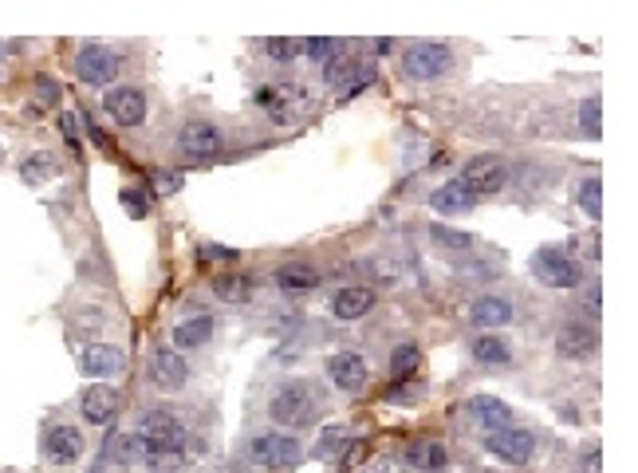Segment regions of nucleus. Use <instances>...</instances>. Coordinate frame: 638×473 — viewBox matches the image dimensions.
Here are the masks:
<instances>
[{
  "instance_id": "f257e3e1",
  "label": "nucleus",
  "mask_w": 638,
  "mask_h": 473,
  "mask_svg": "<svg viewBox=\"0 0 638 473\" xmlns=\"http://www.w3.org/2000/svg\"><path fill=\"white\" fill-rule=\"evenodd\" d=\"M319 414H323V395H319L316 383H308V379H288L268 399V418L276 426H284V430L312 426Z\"/></svg>"
},
{
  "instance_id": "f03ea898",
  "label": "nucleus",
  "mask_w": 638,
  "mask_h": 473,
  "mask_svg": "<svg viewBox=\"0 0 638 473\" xmlns=\"http://www.w3.org/2000/svg\"><path fill=\"white\" fill-rule=\"evenodd\" d=\"M138 434H142V442L150 446V454L186 450V438H190L186 422H182L174 410H166V406H154V410H146V414L138 418Z\"/></svg>"
},
{
  "instance_id": "7ed1b4c3",
  "label": "nucleus",
  "mask_w": 638,
  "mask_h": 473,
  "mask_svg": "<svg viewBox=\"0 0 638 473\" xmlns=\"http://www.w3.org/2000/svg\"><path fill=\"white\" fill-rule=\"evenodd\" d=\"M505 182H509V166H505L501 154H477V158H469L465 170H461V186H465L477 202L501 194Z\"/></svg>"
},
{
  "instance_id": "20e7f679",
  "label": "nucleus",
  "mask_w": 638,
  "mask_h": 473,
  "mask_svg": "<svg viewBox=\"0 0 638 473\" xmlns=\"http://www.w3.org/2000/svg\"><path fill=\"white\" fill-rule=\"evenodd\" d=\"M532 276L548 288H560V292L583 284V269H579L575 257H568V249H536L532 253Z\"/></svg>"
},
{
  "instance_id": "39448f33",
  "label": "nucleus",
  "mask_w": 638,
  "mask_h": 473,
  "mask_svg": "<svg viewBox=\"0 0 638 473\" xmlns=\"http://www.w3.org/2000/svg\"><path fill=\"white\" fill-rule=\"evenodd\" d=\"M245 454L264 470H292V466H300L304 446L292 434H256L253 442L245 446Z\"/></svg>"
},
{
  "instance_id": "423d86ee",
  "label": "nucleus",
  "mask_w": 638,
  "mask_h": 473,
  "mask_svg": "<svg viewBox=\"0 0 638 473\" xmlns=\"http://www.w3.org/2000/svg\"><path fill=\"white\" fill-rule=\"evenodd\" d=\"M221 150H225V135H221V127L209 123V119H193V123H186V127L178 131V154L190 158V162H209V158H217Z\"/></svg>"
},
{
  "instance_id": "0eeeda50",
  "label": "nucleus",
  "mask_w": 638,
  "mask_h": 473,
  "mask_svg": "<svg viewBox=\"0 0 638 473\" xmlns=\"http://www.w3.org/2000/svg\"><path fill=\"white\" fill-rule=\"evenodd\" d=\"M402 68L410 79L418 83H430V79H442L453 68V52L446 44H414L406 56H402Z\"/></svg>"
},
{
  "instance_id": "6e6552de",
  "label": "nucleus",
  "mask_w": 638,
  "mask_h": 473,
  "mask_svg": "<svg viewBox=\"0 0 638 473\" xmlns=\"http://www.w3.org/2000/svg\"><path fill=\"white\" fill-rule=\"evenodd\" d=\"M75 75L79 83L87 87H107L119 79V56L111 48H99V44H87L79 56H75Z\"/></svg>"
},
{
  "instance_id": "1a4fd4ad",
  "label": "nucleus",
  "mask_w": 638,
  "mask_h": 473,
  "mask_svg": "<svg viewBox=\"0 0 638 473\" xmlns=\"http://www.w3.org/2000/svg\"><path fill=\"white\" fill-rule=\"evenodd\" d=\"M532 446H536V438H532L528 430H516V426L493 430L489 442H485V450H489L497 462H505V466H524V462L532 458Z\"/></svg>"
},
{
  "instance_id": "9d476101",
  "label": "nucleus",
  "mask_w": 638,
  "mask_h": 473,
  "mask_svg": "<svg viewBox=\"0 0 638 473\" xmlns=\"http://www.w3.org/2000/svg\"><path fill=\"white\" fill-rule=\"evenodd\" d=\"M79 371L87 375V379H115V375H123L127 371V355L119 351V347H111V343H91V347H83V355H79Z\"/></svg>"
},
{
  "instance_id": "9b49d317",
  "label": "nucleus",
  "mask_w": 638,
  "mask_h": 473,
  "mask_svg": "<svg viewBox=\"0 0 638 473\" xmlns=\"http://www.w3.org/2000/svg\"><path fill=\"white\" fill-rule=\"evenodd\" d=\"M146 375H150V383H154L158 391H178V387H186L190 367H186V359H182L174 347H158V351L150 355Z\"/></svg>"
},
{
  "instance_id": "f8f14e48",
  "label": "nucleus",
  "mask_w": 638,
  "mask_h": 473,
  "mask_svg": "<svg viewBox=\"0 0 638 473\" xmlns=\"http://www.w3.org/2000/svg\"><path fill=\"white\" fill-rule=\"evenodd\" d=\"M367 359L363 355H355V351H339V355H331L327 359V379L339 387V391H347V395H359L363 387H367Z\"/></svg>"
},
{
  "instance_id": "ddd939ff",
  "label": "nucleus",
  "mask_w": 638,
  "mask_h": 473,
  "mask_svg": "<svg viewBox=\"0 0 638 473\" xmlns=\"http://www.w3.org/2000/svg\"><path fill=\"white\" fill-rule=\"evenodd\" d=\"M103 107H107V115H111L119 127H142V123H146V95H142L138 87H115V91H107Z\"/></svg>"
},
{
  "instance_id": "4468645a",
  "label": "nucleus",
  "mask_w": 638,
  "mask_h": 473,
  "mask_svg": "<svg viewBox=\"0 0 638 473\" xmlns=\"http://www.w3.org/2000/svg\"><path fill=\"white\" fill-rule=\"evenodd\" d=\"M83 434L75 430V426H52L48 434H44V454H48V462H56V466H71V462H79L83 458Z\"/></svg>"
},
{
  "instance_id": "2eb2a0df",
  "label": "nucleus",
  "mask_w": 638,
  "mask_h": 473,
  "mask_svg": "<svg viewBox=\"0 0 638 473\" xmlns=\"http://www.w3.org/2000/svg\"><path fill=\"white\" fill-rule=\"evenodd\" d=\"M375 308V292L371 288H363V284H347V288H339L335 296H331V316L335 320H363L367 312Z\"/></svg>"
},
{
  "instance_id": "dca6fc26",
  "label": "nucleus",
  "mask_w": 638,
  "mask_h": 473,
  "mask_svg": "<svg viewBox=\"0 0 638 473\" xmlns=\"http://www.w3.org/2000/svg\"><path fill=\"white\" fill-rule=\"evenodd\" d=\"M79 410H83V418H87V422H95V426H111V422H115V410H119V395H115V387L95 383V387H87V391H83Z\"/></svg>"
},
{
  "instance_id": "f3484780",
  "label": "nucleus",
  "mask_w": 638,
  "mask_h": 473,
  "mask_svg": "<svg viewBox=\"0 0 638 473\" xmlns=\"http://www.w3.org/2000/svg\"><path fill=\"white\" fill-rule=\"evenodd\" d=\"M406 462L422 473H442L449 466V450L438 438H414L406 446Z\"/></svg>"
},
{
  "instance_id": "a211bd4d",
  "label": "nucleus",
  "mask_w": 638,
  "mask_h": 473,
  "mask_svg": "<svg viewBox=\"0 0 638 473\" xmlns=\"http://www.w3.org/2000/svg\"><path fill=\"white\" fill-rule=\"evenodd\" d=\"M595 347H599V336H595L591 324H564L560 336H556V351L568 355V359H587Z\"/></svg>"
},
{
  "instance_id": "6ab92c4d",
  "label": "nucleus",
  "mask_w": 638,
  "mask_h": 473,
  "mask_svg": "<svg viewBox=\"0 0 638 473\" xmlns=\"http://www.w3.org/2000/svg\"><path fill=\"white\" fill-rule=\"evenodd\" d=\"M469 320L477 328H505L512 320V304L505 296H477L469 308Z\"/></svg>"
},
{
  "instance_id": "aec40b11",
  "label": "nucleus",
  "mask_w": 638,
  "mask_h": 473,
  "mask_svg": "<svg viewBox=\"0 0 638 473\" xmlns=\"http://www.w3.org/2000/svg\"><path fill=\"white\" fill-rule=\"evenodd\" d=\"M213 316H193V320H182L178 328H174V351L182 355V351H197V347H205L209 339H213Z\"/></svg>"
},
{
  "instance_id": "412c9836",
  "label": "nucleus",
  "mask_w": 638,
  "mask_h": 473,
  "mask_svg": "<svg viewBox=\"0 0 638 473\" xmlns=\"http://www.w3.org/2000/svg\"><path fill=\"white\" fill-rule=\"evenodd\" d=\"M319 269L316 265H304V261H292V265H280L276 269V284L284 292H308V288H319Z\"/></svg>"
},
{
  "instance_id": "4be33fe9",
  "label": "nucleus",
  "mask_w": 638,
  "mask_h": 473,
  "mask_svg": "<svg viewBox=\"0 0 638 473\" xmlns=\"http://www.w3.org/2000/svg\"><path fill=\"white\" fill-rule=\"evenodd\" d=\"M469 414H473V422H477L481 430H505V426H509V406H505V399L481 395V399L469 403Z\"/></svg>"
},
{
  "instance_id": "5701e85b",
  "label": "nucleus",
  "mask_w": 638,
  "mask_h": 473,
  "mask_svg": "<svg viewBox=\"0 0 638 473\" xmlns=\"http://www.w3.org/2000/svg\"><path fill=\"white\" fill-rule=\"evenodd\" d=\"M430 205H434L438 213H469V209L477 205V198H473L461 182H446L442 190H434V194H430Z\"/></svg>"
},
{
  "instance_id": "b1692460",
  "label": "nucleus",
  "mask_w": 638,
  "mask_h": 473,
  "mask_svg": "<svg viewBox=\"0 0 638 473\" xmlns=\"http://www.w3.org/2000/svg\"><path fill=\"white\" fill-rule=\"evenodd\" d=\"M56 170H60V162H56L52 154H44V150H36V154H28V158L20 162V178H24L28 186H44V182H52V178H56Z\"/></svg>"
},
{
  "instance_id": "393cba45",
  "label": "nucleus",
  "mask_w": 638,
  "mask_h": 473,
  "mask_svg": "<svg viewBox=\"0 0 638 473\" xmlns=\"http://www.w3.org/2000/svg\"><path fill=\"white\" fill-rule=\"evenodd\" d=\"M111 450H115V458H119L123 466H134V462H146V458H150V446L142 442V434H138V430L119 434V438L111 442Z\"/></svg>"
},
{
  "instance_id": "a878e982",
  "label": "nucleus",
  "mask_w": 638,
  "mask_h": 473,
  "mask_svg": "<svg viewBox=\"0 0 638 473\" xmlns=\"http://www.w3.org/2000/svg\"><path fill=\"white\" fill-rule=\"evenodd\" d=\"M355 75H359V60H355V56H347V52H343V56H331V60L323 64V83H327V87H335V91H339L343 83H351Z\"/></svg>"
},
{
  "instance_id": "bb28decb",
  "label": "nucleus",
  "mask_w": 638,
  "mask_h": 473,
  "mask_svg": "<svg viewBox=\"0 0 638 473\" xmlns=\"http://www.w3.org/2000/svg\"><path fill=\"white\" fill-rule=\"evenodd\" d=\"M430 237H434V245H438V249H449V253H465V249H473V245H477V237H473V233L449 229V225H442V221H434V225H430Z\"/></svg>"
},
{
  "instance_id": "cd10ccee",
  "label": "nucleus",
  "mask_w": 638,
  "mask_h": 473,
  "mask_svg": "<svg viewBox=\"0 0 638 473\" xmlns=\"http://www.w3.org/2000/svg\"><path fill=\"white\" fill-rule=\"evenodd\" d=\"M473 355H477L481 363H493V367H505L512 359L509 343L501 336H477L473 339Z\"/></svg>"
},
{
  "instance_id": "c85d7f7f",
  "label": "nucleus",
  "mask_w": 638,
  "mask_h": 473,
  "mask_svg": "<svg viewBox=\"0 0 638 473\" xmlns=\"http://www.w3.org/2000/svg\"><path fill=\"white\" fill-rule=\"evenodd\" d=\"M418 367H422V351H418L414 343H398V347L390 351V371H394V379H410Z\"/></svg>"
},
{
  "instance_id": "c756f323",
  "label": "nucleus",
  "mask_w": 638,
  "mask_h": 473,
  "mask_svg": "<svg viewBox=\"0 0 638 473\" xmlns=\"http://www.w3.org/2000/svg\"><path fill=\"white\" fill-rule=\"evenodd\" d=\"M579 131L587 138H599V131H603V103H599V95H587L579 103Z\"/></svg>"
},
{
  "instance_id": "7c9ffc66",
  "label": "nucleus",
  "mask_w": 638,
  "mask_h": 473,
  "mask_svg": "<svg viewBox=\"0 0 638 473\" xmlns=\"http://www.w3.org/2000/svg\"><path fill=\"white\" fill-rule=\"evenodd\" d=\"M256 280H249V276H217L213 280V292L217 296H225V300H233V304H241L249 292H253Z\"/></svg>"
},
{
  "instance_id": "2f4dec72",
  "label": "nucleus",
  "mask_w": 638,
  "mask_h": 473,
  "mask_svg": "<svg viewBox=\"0 0 638 473\" xmlns=\"http://www.w3.org/2000/svg\"><path fill=\"white\" fill-rule=\"evenodd\" d=\"M579 209H583L587 217H599V213H603V186H599V178H583V186H579Z\"/></svg>"
},
{
  "instance_id": "473e14b6",
  "label": "nucleus",
  "mask_w": 638,
  "mask_h": 473,
  "mask_svg": "<svg viewBox=\"0 0 638 473\" xmlns=\"http://www.w3.org/2000/svg\"><path fill=\"white\" fill-rule=\"evenodd\" d=\"M264 48H268V56L280 60V64H288L292 56H300V40H292V36H272V40H264Z\"/></svg>"
},
{
  "instance_id": "72a5a7b5",
  "label": "nucleus",
  "mask_w": 638,
  "mask_h": 473,
  "mask_svg": "<svg viewBox=\"0 0 638 473\" xmlns=\"http://www.w3.org/2000/svg\"><path fill=\"white\" fill-rule=\"evenodd\" d=\"M150 190H154L158 198H174V194L182 190V174H178V170H158V174L150 178Z\"/></svg>"
},
{
  "instance_id": "f704fd0d",
  "label": "nucleus",
  "mask_w": 638,
  "mask_h": 473,
  "mask_svg": "<svg viewBox=\"0 0 638 473\" xmlns=\"http://www.w3.org/2000/svg\"><path fill=\"white\" fill-rule=\"evenodd\" d=\"M335 48H339V44H335L331 36H316V40H300V52H308L312 60H323V64L331 60V52H335Z\"/></svg>"
},
{
  "instance_id": "c9c22d12",
  "label": "nucleus",
  "mask_w": 638,
  "mask_h": 473,
  "mask_svg": "<svg viewBox=\"0 0 638 473\" xmlns=\"http://www.w3.org/2000/svg\"><path fill=\"white\" fill-rule=\"evenodd\" d=\"M150 473H178L182 470V450H170V454H150L146 458Z\"/></svg>"
},
{
  "instance_id": "e433bc0d",
  "label": "nucleus",
  "mask_w": 638,
  "mask_h": 473,
  "mask_svg": "<svg viewBox=\"0 0 638 473\" xmlns=\"http://www.w3.org/2000/svg\"><path fill=\"white\" fill-rule=\"evenodd\" d=\"M371 83H375V71H371V68H359V75L351 79V87L343 91V99H355V95H359V91H367Z\"/></svg>"
},
{
  "instance_id": "4c0bfd02",
  "label": "nucleus",
  "mask_w": 638,
  "mask_h": 473,
  "mask_svg": "<svg viewBox=\"0 0 638 473\" xmlns=\"http://www.w3.org/2000/svg\"><path fill=\"white\" fill-rule=\"evenodd\" d=\"M123 205H127V213L134 221H142L146 217V198L138 194V190H123Z\"/></svg>"
},
{
  "instance_id": "58836bf2",
  "label": "nucleus",
  "mask_w": 638,
  "mask_h": 473,
  "mask_svg": "<svg viewBox=\"0 0 638 473\" xmlns=\"http://www.w3.org/2000/svg\"><path fill=\"white\" fill-rule=\"evenodd\" d=\"M36 95H40V103H56V99H60V87H56V79L40 75V79H36Z\"/></svg>"
},
{
  "instance_id": "ea45409f",
  "label": "nucleus",
  "mask_w": 638,
  "mask_h": 473,
  "mask_svg": "<svg viewBox=\"0 0 638 473\" xmlns=\"http://www.w3.org/2000/svg\"><path fill=\"white\" fill-rule=\"evenodd\" d=\"M583 308H587V316H599V312H603V292H599V284H591V288L583 292Z\"/></svg>"
},
{
  "instance_id": "a19ab883",
  "label": "nucleus",
  "mask_w": 638,
  "mask_h": 473,
  "mask_svg": "<svg viewBox=\"0 0 638 473\" xmlns=\"http://www.w3.org/2000/svg\"><path fill=\"white\" fill-rule=\"evenodd\" d=\"M414 395H418V391H414L410 383H398V387H390V391H386V399H390V403H418Z\"/></svg>"
},
{
  "instance_id": "79ce46f5",
  "label": "nucleus",
  "mask_w": 638,
  "mask_h": 473,
  "mask_svg": "<svg viewBox=\"0 0 638 473\" xmlns=\"http://www.w3.org/2000/svg\"><path fill=\"white\" fill-rule=\"evenodd\" d=\"M60 131H64V135L71 138V146H75V115H64V119H60Z\"/></svg>"
},
{
  "instance_id": "37998d69",
  "label": "nucleus",
  "mask_w": 638,
  "mask_h": 473,
  "mask_svg": "<svg viewBox=\"0 0 638 473\" xmlns=\"http://www.w3.org/2000/svg\"><path fill=\"white\" fill-rule=\"evenodd\" d=\"M87 135L95 138V142H99V146H111V138L103 135V131H99V127H95V123H87Z\"/></svg>"
},
{
  "instance_id": "c03bdc74",
  "label": "nucleus",
  "mask_w": 638,
  "mask_h": 473,
  "mask_svg": "<svg viewBox=\"0 0 638 473\" xmlns=\"http://www.w3.org/2000/svg\"><path fill=\"white\" fill-rule=\"evenodd\" d=\"M390 48H394V40H375V52H379V56H386Z\"/></svg>"
},
{
  "instance_id": "a18cd8bd",
  "label": "nucleus",
  "mask_w": 638,
  "mask_h": 473,
  "mask_svg": "<svg viewBox=\"0 0 638 473\" xmlns=\"http://www.w3.org/2000/svg\"><path fill=\"white\" fill-rule=\"evenodd\" d=\"M8 48H20V44H16V40H12V44H0V52H4V56H12Z\"/></svg>"
},
{
  "instance_id": "49530a36",
  "label": "nucleus",
  "mask_w": 638,
  "mask_h": 473,
  "mask_svg": "<svg viewBox=\"0 0 638 473\" xmlns=\"http://www.w3.org/2000/svg\"><path fill=\"white\" fill-rule=\"evenodd\" d=\"M87 473H103V466H91V470H87Z\"/></svg>"
},
{
  "instance_id": "de8ad7c7",
  "label": "nucleus",
  "mask_w": 638,
  "mask_h": 473,
  "mask_svg": "<svg viewBox=\"0 0 638 473\" xmlns=\"http://www.w3.org/2000/svg\"><path fill=\"white\" fill-rule=\"evenodd\" d=\"M0 158H4V146H0Z\"/></svg>"
}]
</instances>
